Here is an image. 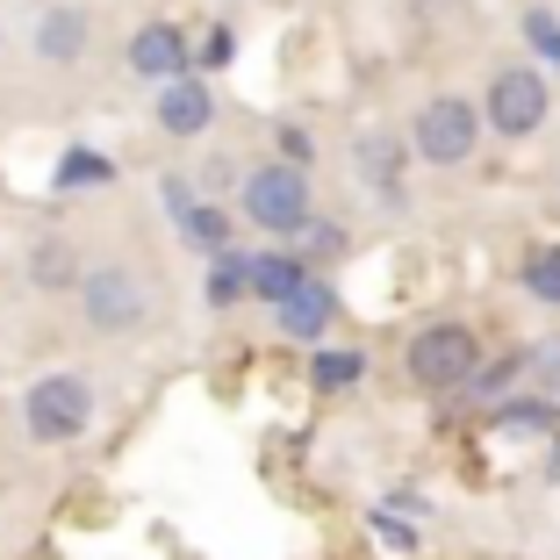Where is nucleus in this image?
<instances>
[{
	"label": "nucleus",
	"instance_id": "f257e3e1",
	"mask_svg": "<svg viewBox=\"0 0 560 560\" xmlns=\"http://www.w3.org/2000/svg\"><path fill=\"white\" fill-rule=\"evenodd\" d=\"M402 366H410V381L424 388V396H453V388H467V381L481 374V338L445 316V324H424L410 338Z\"/></svg>",
	"mask_w": 560,
	"mask_h": 560
},
{
	"label": "nucleus",
	"instance_id": "f03ea898",
	"mask_svg": "<svg viewBox=\"0 0 560 560\" xmlns=\"http://www.w3.org/2000/svg\"><path fill=\"white\" fill-rule=\"evenodd\" d=\"M237 209L266 237H302V223H310V173H295V165H280V159L259 165L237 187Z\"/></svg>",
	"mask_w": 560,
	"mask_h": 560
},
{
	"label": "nucleus",
	"instance_id": "7ed1b4c3",
	"mask_svg": "<svg viewBox=\"0 0 560 560\" xmlns=\"http://www.w3.org/2000/svg\"><path fill=\"white\" fill-rule=\"evenodd\" d=\"M402 144H410L424 165H467L475 144H481V108L467 94H431L410 116V137H402Z\"/></svg>",
	"mask_w": 560,
	"mask_h": 560
},
{
	"label": "nucleus",
	"instance_id": "20e7f679",
	"mask_svg": "<svg viewBox=\"0 0 560 560\" xmlns=\"http://www.w3.org/2000/svg\"><path fill=\"white\" fill-rule=\"evenodd\" d=\"M86 424H94V388H86L80 374L30 381V396H22V431H30L36 445H72Z\"/></svg>",
	"mask_w": 560,
	"mask_h": 560
},
{
	"label": "nucleus",
	"instance_id": "39448f33",
	"mask_svg": "<svg viewBox=\"0 0 560 560\" xmlns=\"http://www.w3.org/2000/svg\"><path fill=\"white\" fill-rule=\"evenodd\" d=\"M481 122H489L495 137H532L546 130V108H553V94H546V72L539 66H495L489 72V101H475Z\"/></svg>",
	"mask_w": 560,
	"mask_h": 560
},
{
	"label": "nucleus",
	"instance_id": "423d86ee",
	"mask_svg": "<svg viewBox=\"0 0 560 560\" xmlns=\"http://www.w3.org/2000/svg\"><path fill=\"white\" fill-rule=\"evenodd\" d=\"M80 310L101 338H122V330H137L151 316V295L130 266H94V273H80Z\"/></svg>",
	"mask_w": 560,
	"mask_h": 560
},
{
	"label": "nucleus",
	"instance_id": "0eeeda50",
	"mask_svg": "<svg viewBox=\"0 0 560 560\" xmlns=\"http://www.w3.org/2000/svg\"><path fill=\"white\" fill-rule=\"evenodd\" d=\"M122 58H130V72H137V80H151V86H173V80L195 72V44H187L180 22H144V30L130 36Z\"/></svg>",
	"mask_w": 560,
	"mask_h": 560
},
{
	"label": "nucleus",
	"instance_id": "6e6552de",
	"mask_svg": "<svg viewBox=\"0 0 560 560\" xmlns=\"http://www.w3.org/2000/svg\"><path fill=\"white\" fill-rule=\"evenodd\" d=\"M402 159H410V144H402L396 130H366L360 144H352V173H360V187L381 201V209H402V201H410V187H402Z\"/></svg>",
	"mask_w": 560,
	"mask_h": 560
},
{
	"label": "nucleus",
	"instance_id": "1a4fd4ad",
	"mask_svg": "<svg viewBox=\"0 0 560 560\" xmlns=\"http://www.w3.org/2000/svg\"><path fill=\"white\" fill-rule=\"evenodd\" d=\"M209 122H215V94H209V80H201V72H187V80L159 86V130H165V137L195 144Z\"/></svg>",
	"mask_w": 560,
	"mask_h": 560
},
{
	"label": "nucleus",
	"instance_id": "9d476101",
	"mask_svg": "<svg viewBox=\"0 0 560 560\" xmlns=\"http://www.w3.org/2000/svg\"><path fill=\"white\" fill-rule=\"evenodd\" d=\"M280 330H288V338H302V346H316V338H324V330H330V316H338V288H330V280H302V288H295V295H288V302H280Z\"/></svg>",
	"mask_w": 560,
	"mask_h": 560
},
{
	"label": "nucleus",
	"instance_id": "9b49d317",
	"mask_svg": "<svg viewBox=\"0 0 560 560\" xmlns=\"http://www.w3.org/2000/svg\"><path fill=\"white\" fill-rule=\"evenodd\" d=\"M86 44H94L86 8H50V15L36 22V58H50V66H80Z\"/></svg>",
	"mask_w": 560,
	"mask_h": 560
},
{
	"label": "nucleus",
	"instance_id": "f8f14e48",
	"mask_svg": "<svg viewBox=\"0 0 560 560\" xmlns=\"http://www.w3.org/2000/svg\"><path fill=\"white\" fill-rule=\"evenodd\" d=\"M302 280H310V266L295 259V252H259V259H245V295H259V302H288L302 288Z\"/></svg>",
	"mask_w": 560,
	"mask_h": 560
},
{
	"label": "nucleus",
	"instance_id": "ddd939ff",
	"mask_svg": "<svg viewBox=\"0 0 560 560\" xmlns=\"http://www.w3.org/2000/svg\"><path fill=\"white\" fill-rule=\"evenodd\" d=\"M108 180H116V165L101 159V151H86V144L58 151V173H50V187H58V195H86V187H108Z\"/></svg>",
	"mask_w": 560,
	"mask_h": 560
},
{
	"label": "nucleus",
	"instance_id": "4468645a",
	"mask_svg": "<svg viewBox=\"0 0 560 560\" xmlns=\"http://www.w3.org/2000/svg\"><path fill=\"white\" fill-rule=\"evenodd\" d=\"M180 231H187V245H195V252H209V259H223V252H231V215L215 209V201H187Z\"/></svg>",
	"mask_w": 560,
	"mask_h": 560
},
{
	"label": "nucleus",
	"instance_id": "2eb2a0df",
	"mask_svg": "<svg viewBox=\"0 0 560 560\" xmlns=\"http://www.w3.org/2000/svg\"><path fill=\"white\" fill-rule=\"evenodd\" d=\"M360 352L352 346H316V360H310V381L316 388H324V396H338V388H352V381H360Z\"/></svg>",
	"mask_w": 560,
	"mask_h": 560
},
{
	"label": "nucleus",
	"instance_id": "dca6fc26",
	"mask_svg": "<svg viewBox=\"0 0 560 560\" xmlns=\"http://www.w3.org/2000/svg\"><path fill=\"white\" fill-rule=\"evenodd\" d=\"M525 295L546 302V310H560V245H539L525 259Z\"/></svg>",
	"mask_w": 560,
	"mask_h": 560
},
{
	"label": "nucleus",
	"instance_id": "f3484780",
	"mask_svg": "<svg viewBox=\"0 0 560 560\" xmlns=\"http://www.w3.org/2000/svg\"><path fill=\"white\" fill-rule=\"evenodd\" d=\"M495 424H511V431H553L560 424V410H553V396H517V402H503V410H495Z\"/></svg>",
	"mask_w": 560,
	"mask_h": 560
},
{
	"label": "nucleus",
	"instance_id": "a211bd4d",
	"mask_svg": "<svg viewBox=\"0 0 560 560\" xmlns=\"http://www.w3.org/2000/svg\"><path fill=\"white\" fill-rule=\"evenodd\" d=\"M517 30H525V44L539 50L546 66H560V15H553V8H525V22H517Z\"/></svg>",
	"mask_w": 560,
	"mask_h": 560
},
{
	"label": "nucleus",
	"instance_id": "6ab92c4d",
	"mask_svg": "<svg viewBox=\"0 0 560 560\" xmlns=\"http://www.w3.org/2000/svg\"><path fill=\"white\" fill-rule=\"evenodd\" d=\"M237 295H245V259H237V252H223V259L209 266V302H215V310H231Z\"/></svg>",
	"mask_w": 560,
	"mask_h": 560
},
{
	"label": "nucleus",
	"instance_id": "aec40b11",
	"mask_svg": "<svg viewBox=\"0 0 560 560\" xmlns=\"http://www.w3.org/2000/svg\"><path fill=\"white\" fill-rule=\"evenodd\" d=\"M338 252H346V231H338V223H324V215H316V223H302V252H295L302 266H316V259H338Z\"/></svg>",
	"mask_w": 560,
	"mask_h": 560
},
{
	"label": "nucleus",
	"instance_id": "412c9836",
	"mask_svg": "<svg viewBox=\"0 0 560 560\" xmlns=\"http://www.w3.org/2000/svg\"><path fill=\"white\" fill-rule=\"evenodd\" d=\"M30 273L44 280V288L72 280V245H66V237H44V245H36V266H30Z\"/></svg>",
	"mask_w": 560,
	"mask_h": 560
},
{
	"label": "nucleus",
	"instance_id": "4be33fe9",
	"mask_svg": "<svg viewBox=\"0 0 560 560\" xmlns=\"http://www.w3.org/2000/svg\"><path fill=\"white\" fill-rule=\"evenodd\" d=\"M310 159H316L310 130H295V122H280V165H295V173H310Z\"/></svg>",
	"mask_w": 560,
	"mask_h": 560
},
{
	"label": "nucleus",
	"instance_id": "5701e85b",
	"mask_svg": "<svg viewBox=\"0 0 560 560\" xmlns=\"http://www.w3.org/2000/svg\"><path fill=\"white\" fill-rule=\"evenodd\" d=\"M525 360H532V352H511V360H495V366H481V374L467 381V388H481V396H489V388H511V381H517V366H525Z\"/></svg>",
	"mask_w": 560,
	"mask_h": 560
},
{
	"label": "nucleus",
	"instance_id": "b1692460",
	"mask_svg": "<svg viewBox=\"0 0 560 560\" xmlns=\"http://www.w3.org/2000/svg\"><path fill=\"white\" fill-rule=\"evenodd\" d=\"M231 50H237V36H231V30H209V44H201V72L231 66Z\"/></svg>",
	"mask_w": 560,
	"mask_h": 560
},
{
	"label": "nucleus",
	"instance_id": "393cba45",
	"mask_svg": "<svg viewBox=\"0 0 560 560\" xmlns=\"http://www.w3.org/2000/svg\"><path fill=\"white\" fill-rule=\"evenodd\" d=\"M374 532H388V546H417V532L396 525V517H374Z\"/></svg>",
	"mask_w": 560,
	"mask_h": 560
},
{
	"label": "nucleus",
	"instance_id": "a878e982",
	"mask_svg": "<svg viewBox=\"0 0 560 560\" xmlns=\"http://www.w3.org/2000/svg\"><path fill=\"white\" fill-rule=\"evenodd\" d=\"M532 360H539V374H546V381H560V338H553L546 352H532Z\"/></svg>",
	"mask_w": 560,
	"mask_h": 560
}]
</instances>
